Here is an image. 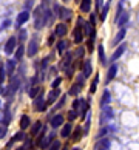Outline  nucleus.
<instances>
[{
    "instance_id": "obj_1",
    "label": "nucleus",
    "mask_w": 139,
    "mask_h": 150,
    "mask_svg": "<svg viewBox=\"0 0 139 150\" xmlns=\"http://www.w3.org/2000/svg\"><path fill=\"white\" fill-rule=\"evenodd\" d=\"M114 118V113H113V108L111 107H104L102 108V113H101V125H105L108 121H111Z\"/></svg>"
},
{
    "instance_id": "obj_2",
    "label": "nucleus",
    "mask_w": 139,
    "mask_h": 150,
    "mask_svg": "<svg viewBox=\"0 0 139 150\" xmlns=\"http://www.w3.org/2000/svg\"><path fill=\"white\" fill-rule=\"evenodd\" d=\"M32 107H34L36 112H45V108H47V99L43 98V91L34 99V104H32Z\"/></svg>"
},
{
    "instance_id": "obj_3",
    "label": "nucleus",
    "mask_w": 139,
    "mask_h": 150,
    "mask_svg": "<svg viewBox=\"0 0 139 150\" xmlns=\"http://www.w3.org/2000/svg\"><path fill=\"white\" fill-rule=\"evenodd\" d=\"M37 51H39V40L37 36H34L28 43V57H34Z\"/></svg>"
},
{
    "instance_id": "obj_4",
    "label": "nucleus",
    "mask_w": 139,
    "mask_h": 150,
    "mask_svg": "<svg viewBox=\"0 0 139 150\" xmlns=\"http://www.w3.org/2000/svg\"><path fill=\"white\" fill-rule=\"evenodd\" d=\"M79 22V25H76L74 28V42L76 43H80L83 40V30H82V23H80V19L77 20Z\"/></svg>"
},
{
    "instance_id": "obj_5",
    "label": "nucleus",
    "mask_w": 139,
    "mask_h": 150,
    "mask_svg": "<svg viewBox=\"0 0 139 150\" xmlns=\"http://www.w3.org/2000/svg\"><path fill=\"white\" fill-rule=\"evenodd\" d=\"M54 136H56V133H54V132H51L47 138H43L42 142H40V149H48L49 146H51V142L54 141Z\"/></svg>"
},
{
    "instance_id": "obj_6",
    "label": "nucleus",
    "mask_w": 139,
    "mask_h": 150,
    "mask_svg": "<svg viewBox=\"0 0 139 150\" xmlns=\"http://www.w3.org/2000/svg\"><path fill=\"white\" fill-rule=\"evenodd\" d=\"M59 96H60V90H59V88H54V90H51V91H49V94H48V98H47V105L56 102V99H57Z\"/></svg>"
},
{
    "instance_id": "obj_7",
    "label": "nucleus",
    "mask_w": 139,
    "mask_h": 150,
    "mask_svg": "<svg viewBox=\"0 0 139 150\" xmlns=\"http://www.w3.org/2000/svg\"><path fill=\"white\" fill-rule=\"evenodd\" d=\"M28 19H30V11H22V13L17 16V19H16V22H17V26L23 25L25 22H28Z\"/></svg>"
},
{
    "instance_id": "obj_8",
    "label": "nucleus",
    "mask_w": 139,
    "mask_h": 150,
    "mask_svg": "<svg viewBox=\"0 0 139 150\" xmlns=\"http://www.w3.org/2000/svg\"><path fill=\"white\" fill-rule=\"evenodd\" d=\"M16 40H17V39H16L14 36L8 39L6 45H5V53H6V54H11V53L14 51V48H16Z\"/></svg>"
},
{
    "instance_id": "obj_9",
    "label": "nucleus",
    "mask_w": 139,
    "mask_h": 150,
    "mask_svg": "<svg viewBox=\"0 0 139 150\" xmlns=\"http://www.w3.org/2000/svg\"><path fill=\"white\" fill-rule=\"evenodd\" d=\"M49 124H51L53 129H57V127H60L64 124V116L62 115H56L51 118V121H49Z\"/></svg>"
},
{
    "instance_id": "obj_10",
    "label": "nucleus",
    "mask_w": 139,
    "mask_h": 150,
    "mask_svg": "<svg viewBox=\"0 0 139 150\" xmlns=\"http://www.w3.org/2000/svg\"><path fill=\"white\" fill-rule=\"evenodd\" d=\"M116 73H118V65H116V64H113V65L110 67L108 73H107V79H105V82H107V84H110V82H111V81L114 79Z\"/></svg>"
},
{
    "instance_id": "obj_11",
    "label": "nucleus",
    "mask_w": 139,
    "mask_h": 150,
    "mask_svg": "<svg viewBox=\"0 0 139 150\" xmlns=\"http://www.w3.org/2000/svg\"><path fill=\"white\" fill-rule=\"evenodd\" d=\"M42 129H43V124L40 121H36L34 125L31 127V136H39V133L42 132Z\"/></svg>"
},
{
    "instance_id": "obj_12",
    "label": "nucleus",
    "mask_w": 139,
    "mask_h": 150,
    "mask_svg": "<svg viewBox=\"0 0 139 150\" xmlns=\"http://www.w3.org/2000/svg\"><path fill=\"white\" fill-rule=\"evenodd\" d=\"M125 37V28H121L119 30V33H118V34H116L114 36V39H113V42H111V45H119V43L122 42V39H124Z\"/></svg>"
},
{
    "instance_id": "obj_13",
    "label": "nucleus",
    "mask_w": 139,
    "mask_h": 150,
    "mask_svg": "<svg viewBox=\"0 0 139 150\" xmlns=\"http://www.w3.org/2000/svg\"><path fill=\"white\" fill-rule=\"evenodd\" d=\"M125 50H127V45H125V43H122V45H119V47H118V50H116V51L113 53V56H111L113 62H114V60H118V59L122 56V54H124Z\"/></svg>"
},
{
    "instance_id": "obj_14",
    "label": "nucleus",
    "mask_w": 139,
    "mask_h": 150,
    "mask_svg": "<svg viewBox=\"0 0 139 150\" xmlns=\"http://www.w3.org/2000/svg\"><path fill=\"white\" fill-rule=\"evenodd\" d=\"M30 124H31L30 116H28V115H23V116L20 118V130H22V132H25L28 127H30Z\"/></svg>"
},
{
    "instance_id": "obj_15",
    "label": "nucleus",
    "mask_w": 139,
    "mask_h": 150,
    "mask_svg": "<svg viewBox=\"0 0 139 150\" xmlns=\"http://www.w3.org/2000/svg\"><path fill=\"white\" fill-rule=\"evenodd\" d=\"M71 133H73V125L68 122V124H65V127L62 129V132H60V136H62V138H70Z\"/></svg>"
},
{
    "instance_id": "obj_16",
    "label": "nucleus",
    "mask_w": 139,
    "mask_h": 150,
    "mask_svg": "<svg viewBox=\"0 0 139 150\" xmlns=\"http://www.w3.org/2000/svg\"><path fill=\"white\" fill-rule=\"evenodd\" d=\"M110 147V139H107V138H104V139H101L97 144H96V150H108Z\"/></svg>"
},
{
    "instance_id": "obj_17",
    "label": "nucleus",
    "mask_w": 139,
    "mask_h": 150,
    "mask_svg": "<svg viewBox=\"0 0 139 150\" xmlns=\"http://www.w3.org/2000/svg\"><path fill=\"white\" fill-rule=\"evenodd\" d=\"M71 9H68V8H60V14H59V17L62 19V20H70L71 19Z\"/></svg>"
},
{
    "instance_id": "obj_18",
    "label": "nucleus",
    "mask_w": 139,
    "mask_h": 150,
    "mask_svg": "<svg viewBox=\"0 0 139 150\" xmlns=\"http://www.w3.org/2000/svg\"><path fill=\"white\" fill-rule=\"evenodd\" d=\"M110 91L108 90H105L104 91V94H102V98H101V108H104V107H107V105L110 104Z\"/></svg>"
},
{
    "instance_id": "obj_19",
    "label": "nucleus",
    "mask_w": 139,
    "mask_h": 150,
    "mask_svg": "<svg viewBox=\"0 0 139 150\" xmlns=\"http://www.w3.org/2000/svg\"><path fill=\"white\" fill-rule=\"evenodd\" d=\"M91 71H93V68H91V60L87 59L85 62H83V76L88 77V76L91 74Z\"/></svg>"
},
{
    "instance_id": "obj_20",
    "label": "nucleus",
    "mask_w": 139,
    "mask_h": 150,
    "mask_svg": "<svg viewBox=\"0 0 139 150\" xmlns=\"http://www.w3.org/2000/svg\"><path fill=\"white\" fill-rule=\"evenodd\" d=\"M65 34H66V25L65 23H59L57 26H56V36L64 37Z\"/></svg>"
},
{
    "instance_id": "obj_21",
    "label": "nucleus",
    "mask_w": 139,
    "mask_h": 150,
    "mask_svg": "<svg viewBox=\"0 0 139 150\" xmlns=\"http://www.w3.org/2000/svg\"><path fill=\"white\" fill-rule=\"evenodd\" d=\"M91 9V0H82L80 2V11L82 13H90Z\"/></svg>"
},
{
    "instance_id": "obj_22",
    "label": "nucleus",
    "mask_w": 139,
    "mask_h": 150,
    "mask_svg": "<svg viewBox=\"0 0 139 150\" xmlns=\"http://www.w3.org/2000/svg\"><path fill=\"white\" fill-rule=\"evenodd\" d=\"M9 122H11V113H9V108L6 107V108L3 110V125L8 127Z\"/></svg>"
},
{
    "instance_id": "obj_23",
    "label": "nucleus",
    "mask_w": 139,
    "mask_h": 150,
    "mask_svg": "<svg viewBox=\"0 0 139 150\" xmlns=\"http://www.w3.org/2000/svg\"><path fill=\"white\" fill-rule=\"evenodd\" d=\"M42 93V87H32L30 91H28V94H30V98H32V99H36L39 94Z\"/></svg>"
},
{
    "instance_id": "obj_24",
    "label": "nucleus",
    "mask_w": 139,
    "mask_h": 150,
    "mask_svg": "<svg viewBox=\"0 0 139 150\" xmlns=\"http://www.w3.org/2000/svg\"><path fill=\"white\" fill-rule=\"evenodd\" d=\"M127 22H128V14H127V13H124V14L121 16V19L118 20V23H116V25H118L119 28H124V26L127 25Z\"/></svg>"
},
{
    "instance_id": "obj_25",
    "label": "nucleus",
    "mask_w": 139,
    "mask_h": 150,
    "mask_svg": "<svg viewBox=\"0 0 139 150\" xmlns=\"http://www.w3.org/2000/svg\"><path fill=\"white\" fill-rule=\"evenodd\" d=\"M82 135H83L82 129H80V127H77V129L74 130V133H71V141H79L82 138Z\"/></svg>"
},
{
    "instance_id": "obj_26",
    "label": "nucleus",
    "mask_w": 139,
    "mask_h": 150,
    "mask_svg": "<svg viewBox=\"0 0 139 150\" xmlns=\"http://www.w3.org/2000/svg\"><path fill=\"white\" fill-rule=\"evenodd\" d=\"M87 113H88V102L87 101H82V105H80V112L79 115L82 118H87Z\"/></svg>"
},
{
    "instance_id": "obj_27",
    "label": "nucleus",
    "mask_w": 139,
    "mask_h": 150,
    "mask_svg": "<svg viewBox=\"0 0 139 150\" xmlns=\"http://www.w3.org/2000/svg\"><path fill=\"white\" fill-rule=\"evenodd\" d=\"M23 54H25V47L19 45L17 50H16V60H20L22 57H23Z\"/></svg>"
},
{
    "instance_id": "obj_28",
    "label": "nucleus",
    "mask_w": 139,
    "mask_h": 150,
    "mask_svg": "<svg viewBox=\"0 0 139 150\" xmlns=\"http://www.w3.org/2000/svg\"><path fill=\"white\" fill-rule=\"evenodd\" d=\"M14 65H16V59H14V60H8V64H6V71H8V74H9V76H13Z\"/></svg>"
},
{
    "instance_id": "obj_29",
    "label": "nucleus",
    "mask_w": 139,
    "mask_h": 150,
    "mask_svg": "<svg viewBox=\"0 0 139 150\" xmlns=\"http://www.w3.org/2000/svg\"><path fill=\"white\" fill-rule=\"evenodd\" d=\"M97 53H99V59H101L102 65H105V51H104V47L102 45L97 47Z\"/></svg>"
},
{
    "instance_id": "obj_30",
    "label": "nucleus",
    "mask_w": 139,
    "mask_h": 150,
    "mask_svg": "<svg viewBox=\"0 0 139 150\" xmlns=\"http://www.w3.org/2000/svg\"><path fill=\"white\" fill-rule=\"evenodd\" d=\"M80 85H77V84H74L73 87H71L70 88V94H71V96H77V94H79V91H80Z\"/></svg>"
},
{
    "instance_id": "obj_31",
    "label": "nucleus",
    "mask_w": 139,
    "mask_h": 150,
    "mask_svg": "<svg viewBox=\"0 0 139 150\" xmlns=\"http://www.w3.org/2000/svg\"><path fill=\"white\" fill-rule=\"evenodd\" d=\"M60 147H62V144H60V141L54 139V141L51 142V146L48 147V150H60Z\"/></svg>"
},
{
    "instance_id": "obj_32",
    "label": "nucleus",
    "mask_w": 139,
    "mask_h": 150,
    "mask_svg": "<svg viewBox=\"0 0 139 150\" xmlns=\"http://www.w3.org/2000/svg\"><path fill=\"white\" fill-rule=\"evenodd\" d=\"M80 105H82V99H74L73 110H74V112H80Z\"/></svg>"
},
{
    "instance_id": "obj_33",
    "label": "nucleus",
    "mask_w": 139,
    "mask_h": 150,
    "mask_svg": "<svg viewBox=\"0 0 139 150\" xmlns=\"http://www.w3.org/2000/svg\"><path fill=\"white\" fill-rule=\"evenodd\" d=\"M90 122H91V116H87L85 127H83V130H82V133H83V135H87V133H88V130H90Z\"/></svg>"
},
{
    "instance_id": "obj_34",
    "label": "nucleus",
    "mask_w": 139,
    "mask_h": 150,
    "mask_svg": "<svg viewBox=\"0 0 139 150\" xmlns=\"http://www.w3.org/2000/svg\"><path fill=\"white\" fill-rule=\"evenodd\" d=\"M97 82H99V76H96V77H94L93 84H91V87H90V93H91V94H93L94 91H96V88H97Z\"/></svg>"
},
{
    "instance_id": "obj_35",
    "label": "nucleus",
    "mask_w": 139,
    "mask_h": 150,
    "mask_svg": "<svg viewBox=\"0 0 139 150\" xmlns=\"http://www.w3.org/2000/svg\"><path fill=\"white\" fill-rule=\"evenodd\" d=\"M65 48H66V42H65V40H59V43H57V51H59V53H64Z\"/></svg>"
},
{
    "instance_id": "obj_36",
    "label": "nucleus",
    "mask_w": 139,
    "mask_h": 150,
    "mask_svg": "<svg viewBox=\"0 0 139 150\" xmlns=\"http://www.w3.org/2000/svg\"><path fill=\"white\" fill-rule=\"evenodd\" d=\"M74 53H76V54H74L76 57H82L83 54H85V48H83V47H79V48H77Z\"/></svg>"
},
{
    "instance_id": "obj_37",
    "label": "nucleus",
    "mask_w": 139,
    "mask_h": 150,
    "mask_svg": "<svg viewBox=\"0 0 139 150\" xmlns=\"http://www.w3.org/2000/svg\"><path fill=\"white\" fill-rule=\"evenodd\" d=\"M14 139H16V141H23V139H25V133L20 130L19 133H16V135H14Z\"/></svg>"
},
{
    "instance_id": "obj_38",
    "label": "nucleus",
    "mask_w": 139,
    "mask_h": 150,
    "mask_svg": "<svg viewBox=\"0 0 139 150\" xmlns=\"http://www.w3.org/2000/svg\"><path fill=\"white\" fill-rule=\"evenodd\" d=\"M6 133H8V127H5V125H0V139L6 136Z\"/></svg>"
},
{
    "instance_id": "obj_39",
    "label": "nucleus",
    "mask_w": 139,
    "mask_h": 150,
    "mask_svg": "<svg viewBox=\"0 0 139 150\" xmlns=\"http://www.w3.org/2000/svg\"><path fill=\"white\" fill-rule=\"evenodd\" d=\"M60 82H62V77H56V79L53 81V84H51V87H53V90H54V88H59V85H60Z\"/></svg>"
},
{
    "instance_id": "obj_40",
    "label": "nucleus",
    "mask_w": 139,
    "mask_h": 150,
    "mask_svg": "<svg viewBox=\"0 0 139 150\" xmlns=\"http://www.w3.org/2000/svg\"><path fill=\"white\" fill-rule=\"evenodd\" d=\"M5 76H6V70H5L3 67H0V84H2V82H3Z\"/></svg>"
},
{
    "instance_id": "obj_41",
    "label": "nucleus",
    "mask_w": 139,
    "mask_h": 150,
    "mask_svg": "<svg viewBox=\"0 0 139 150\" xmlns=\"http://www.w3.org/2000/svg\"><path fill=\"white\" fill-rule=\"evenodd\" d=\"M65 101H66V96H62V98H60V101L57 102V105H56V108H60V107H64Z\"/></svg>"
},
{
    "instance_id": "obj_42",
    "label": "nucleus",
    "mask_w": 139,
    "mask_h": 150,
    "mask_svg": "<svg viewBox=\"0 0 139 150\" xmlns=\"http://www.w3.org/2000/svg\"><path fill=\"white\" fill-rule=\"evenodd\" d=\"M107 133H108V129H107V127H104V129H102L101 132L97 133V138H102V136H105V135H107Z\"/></svg>"
},
{
    "instance_id": "obj_43",
    "label": "nucleus",
    "mask_w": 139,
    "mask_h": 150,
    "mask_svg": "<svg viewBox=\"0 0 139 150\" xmlns=\"http://www.w3.org/2000/svg\"><path fill=\"white\" fill-rule=\"evenodd\" d=\"M76 118H77V113L74 112V110H71V112L68 113V119H70V121H73V119H76Z\"/></svg>"
},
{
    "instance_id": "obj_44",
    "label": "nucleus",
    "mask_w": 139,
    "mask_h": 150,
    "mask_svg": "<svg viewBox=\"0 0 139 150\" xmlns=\"http://www.w3.org/2000/svg\"><path fill=\"white\" fill-rule=\"evenodd\" d=\"M25 37H26V31L25 30H22L20 31V36H19V40L22 42V40H25Z\"/></svg>"
},
{
    "instance_id": "obj_45",
    "label": "nucleus",
    "mask_w": 139,
    "mask_h": 150,
    "mask_svg": "<svg viewBox=\"0 0 139 150\" xmlns=\"http://www.w3.org/2000/svg\"><path fill=\"white\" fill-rule=\"evenodd\" d=\"M48 62H49V57H45V59L42 60V68H43V70H45L47 67H48Z\"/></svg>"
},
{
    "instance_id": "obj_46",
    "label": "nucleus",
    "mask_w": 139,
    "mask_h": 150,
    "mask_svg": "<svg viewBox=\"0 0 139 150\" xmlns=\"http://www.w3.org/2000/svg\"><path fill=\"white\" fill-rule=\"evenodd\" d=\"M25 6H26V11H28V9H30V8L32 6V0H28V2H26V5H25Z\"/></svg>"
},
{
    "instance_id": "obj_47",
    "label": "nucleus",
    "mask_w": 139,
    "mask_h": 150,
    "mask_svg": "<svg viewBox=\"0 0 139 150\" xmlns=\"http://www.w3.org/2000/svg\"><path fill=\"white\" fill-rule=\"evenodd\" d=\"M54 43V36H49V40H48V45H53Z\"/></svg>"
},
{
    "instance_id": "obj_48",
    "label": "nucleus",
    "mask_w": 139,
    "mask_h": 150,
    "mask_svg": "<svg viewBox=\"0 0 139 150\" xmlns=\"http://www.w3.org/2000/svg\"><path fill=\"white\" fill-rule=\"evenodd\" d=\"M96 6H97V9H101V0H96Z\"/></svg>"
},
{
    "instance_id": "obj_49",
    "label": "nucleus",
    "mask_w": 139,
    "mask_h": 150,
    "mask_svg": "<svg viewBox=\"0 0 139 150\" xmlns=\"http://www.w3.org/2000/svg\"><path fill=\"white\" fill-rule=\"evenodd\" d=\"M62 150H68V147H66V146H65V147H64V149H62Z\"/></svg>"
},
{
    "instance_id": "obj_50",
    "label": "nucleus",
    "mask_w": 139,
    "mask_h": 150,
    "mask_svg": "<svg viewBox=\"0 0 139 150\" xmlns=\"http://www.w3.org/2000/svg\"><path fill=\"white\" fill-rule=\"evenodd\" d=\"M17 150H25V149H23V147H20V149H17Z\"/></svg>"
},
{
    "instance_id": "obj_51",
    "label": "nucleus",
    "mask_w": 139,
    "mask_h": 150,
    "mask_svg": "<svg viewBox=\"0 0 139 150\" xmlns=\"http://www.w3.org/2000/svg\"><path fill=\"white\" fill-rule=\"evenodd\" d=\"M73 150H80V149H73Z\"/></svg>"
},
{
    "instance_id": "obj_52",
    "label": "nucleus",
    "mask_w": 139,
    "mask_h": 150,
    "mask_svg": "<svg viewBox=\"0 0 139 150\" xmlns=\"http://www.w3.org/2000/svg\"><path fill=\"white\" fill-rule=\"evenodd\" d=\"M62 2H68V0H62Z\"/></svg>"
},
{
    "instance_id": "obj_53",
    "label": "nucleus",
    "mask_w": 139,
    "mask_h": 150,
    "mask_svg": "<svg viewBox=\"0 0 139 150\" xmlns=\"http://www.w3.org/2000/svg\"><path fill=\"white\" fill-rule=\"evenodd\" d=\"M6 150H8V149H6Z\"/></svg>"
}]
</instances>
